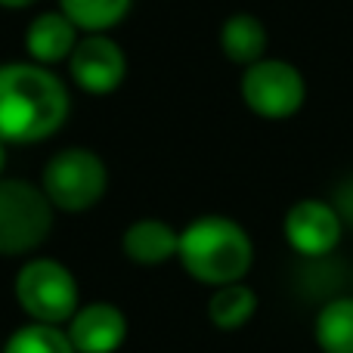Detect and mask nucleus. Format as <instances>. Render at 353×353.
<instances>
[{
    "label": "nucleus",
    "instance_id": "f257e3e1",
    "mask_svg": "<svg viewBox=\"0 0 353 353\" xmlns=\"http://www.w3.org/2000/svg\"><path fill=\"white\" fill-rule=\"evenodd\" d=\"M68 90L47 65L3 62L0 65V140L41 143L68 118Z\"/></svg>",
    "mask_w": 353,
    "mask_h": 353
},
{
    "label": "nucleus",
    "instance_id": "f03ea898",
    "mask_svg": "<svg viewBox=\"0 0 353 353\" xmlns=\"http://www.w3.org/2000/svg\"><path fill=\"white\" fill-rule=\"evenodd\" d=\"M176 261L201 285L245 282L254 263V245L245 226L223 214H205L183 226Z\"/></svg>",
    "mask_w": 353,
    "mask_h": 353
},
{
    "label": "nucleus",
    "instance_id": "7ed1b4c3",
    "mask_svg": "<svg viewBox=\"0 0 353 353\" xmlns=\"http://www.w3.org/2000/svg\"><path fill=\"white\" fill-rule=\"evenodd\" d=\"M53 211L41 186L0 176V254L16 257L41 248L53 230Z\"/></svg>",
    "mask_w": 353,
    "mask_h": 353
},
{
    "label": "nucleus",
    "instance_id": "20e7f679",
    "mask_svg": "<svg viewBox=\"0 0 353 353\" xmlns=\"http://www.w3.org/2000/svg\"><path fill=\"white\" fill-rule=\"evenodd\" d=\"M12 292H16L19 307L31 316V323L62 325L78 310V279L65 263L53 257H34L22 263Z\"/></svg>",
    "mask_w": 353,
    "mask_h": 353
},
{
    "label": "nucleus",
    "instance_id": "39448f33",
    "mask_svg": "<svg viewBox=\"0 0 353 353\" xmlns=\"http://www.w3.org/2000/svg\"><path fill=\"white\" fill-rule=\"evenodd\" d=\"M105 186H109L105 161L93 149H84V146H72L56 152L43 165V174H41V189L53 201V208L72 211V214L99 205V199L105 195Z\"/></svg>",
    "mask_w": 353,
    "mask_h": 353
},
{
    "label": "nucleus",
    "instance_id": "423d86ee",
    "mask_svg": "<svg viewBox=\"0 0 353 353\" xmlns=\"http://www.w3.org/2000/svg\"><path fill=\"white\" fill-rule=\"evenodd\" d=\"M242 103L267 121H285L298 115L307 103V78L288 59L263 56L242 72Z\"/></svg>",
    "mask_w": 353,
    "mask_h": 353
},
{
    "label": "nucleus",
    "instance_id": "0eeeda50",
    "mask_svg": "<svg viewBox=\"0 0 353 353\" xmlns=\"http://www.w3.org/2000/svg\"><path fill=\"white\" fill-rule=\"evenodd\" d=\"M344 220L338 214L335 201L325 199H298L282 217V236L294 254L307 261L332 254L341 242Z\"/></svg>",
    "mask_w": 353,
    "mask_h": 353
},
{
    "label": "nucleus",
    "instance_id": "6e6552de",
    "mask_svg": "<svg viewBox=\"0 0 353 353\" xmlns=\"http://www.w3.org/2000/svg\"><path fill=\"white\" fill-rule=\"evenodd\" d=\"M68 72L72 81L84 93H112L121 87L124 74H128V56H124L121 43H115L105 34H87L74 43L72 56H68Z\"/></svg>",
    "mask_w": 353,
    "mask_h": 353
},
{
    "label": "nucleus",
    "instance_id": "1a4fd4ad",
    "mask_svg": "<svg viewBox=\"0 0 353 353\" xmlns=\"http://www.w3.org/2000/svg\"><path fill=\"white\" fill-rule=\"evenodd\" d=\"M128 338V316L109 301L78 307L68 319V341L74 353H115Z\"/></svg>",
    "mask_w": 353,
    "mask_h": 353
},
{
    "label": "nucleus",
    "instance_id": "9d476101",
    "mask_svg": "<svg viewBox=\"0 0 353 353\" xmlns=\"http://www.w3.org/2000/svg\"><path fill=\"white\" fill-rule=\"evenodd\" d=\"M121 248L134 263L155 267V263H165V261H171V257H176L180 232L159 217H143V220H134V223L124 230Z\"/></svg>",
    "mask_w": 353,
    "mask_h": 353
},
{
    "label": "nucleus",
    "instance_id": "9b49d317",
    "mask_svg": "<svg viewBox=\"0 0 353 353\" xmlns=\"http://www.w3.org/2000/svg\"><path fill=\"white\" fill-rule=\"evenodd\" d=\"M78 43V28L65 12H41L25 31V50L37 65H53L72 56Z\"/></svg>",
    "mask_w": 353,
    "mask_h": 353
},
{
    "label": "nucleus",
    "instance_id": "f8f14e48",
    "mask_svg": "<svg viewBox=\"0 0 353 353\" xmlns=\"http://www.w3.org/2000/svg\"><path fill=\"white\" fill-rule=\"evenodd\" d=\"M267 47H270L267 25L257 16H251V12H232L220 25V50L236 65H242V68L254 65L257 59L267 56Z\"/></svg>",
    "mask_w": 353,
    "mask_h": 353
},
{
    "label": "nucleus",
    "instance_id": "ddd939ff",
    "mask_svg": "<svg viewBox=\"0 0 353 353\" xmlns=\"http://www.w3.org/2000/svg\"><path fill=\"white\" fill-rule=\"evenodd\" d=\"M313 341L323 353H353V294H338L319 307Z\"/></svg>",
    "mask_w": 353,
    "mask_h": 353
},
{
    "label": "nucleus",
    "instance_id": "4468645a",
    "mask_svg": "<svg viewBox=\"0 0 353 353\" xmlns=\"http://www.w3.org/2000/svg\"><path fill=\"white\" fill-rule=\"evenodd\" d=\"M254 313H257V294L245 282L217 285L214 294L208 298V319L220 332H239L242 325L251 323Z\"/></svg>",
    "mask_w": 353,
    "mask_h": 353
},
{
    "label": "nucleus",
    "instance_id": "2eb2a0df",
    "mask_svg": "<svg viewBox=\"0 0 353 353\" xmlns=\"http://www.w3.org/2000/svg\"><path fill=\"white\" fill-rule=\"evenodd\" d=\"M134 0H59V10L87 34H103L128 16Z\"/></svg>",
    "mask_w": 353,
    "mask_h": 353
},
{
    "label": "nucleus",
    "instance_id": "dca6fc26",
    "mask_svg": "<svg viewBox=\"0 0 353 353\" xmlns=\"http://www.w3.org/2000/svg\"><path fill=\"white\" fill-rule=\"evenodd\" d=\"M3 353H74V347L59 325L28 323L6 338Z\"/></svg>",
    "mask_w": 353,
    "mask_h": 353
},
{
    "label": "nucleus",
    "instance_id": "f3484780",
    "mask_svg": "<svg viewBox=\"0 0 353 353\" xmlns=\"http://www.w3.org/2000/svg\"><path fill=\"white\" fill-rule=\"evenodd\" d=\"M31 3H37V0H0V6H6V10H22V6Z\"/></svg>",
    "mask_w": 353,
    "mask_h": 353
},
{
    "label": "nucleus",
    "instance_id": "a211bd4d",
    "mask_svg": "<svg viewBox=\"0 0 353 353\" xmlns=\"http://www.w3.org/2000/svg\"><path fill=\"white\" fill-rule=\"evenodd\" d=\"M3 168H6V143L0 140V176H3Z\"/></svg>",
    "mask_w": 353,
    "mask_h": 353
}]
</instances>
